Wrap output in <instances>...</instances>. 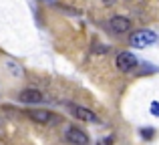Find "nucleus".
<instances>
[{
  "mask_svg": "<svg viewBox=\"0 0 159 145\" xmlns=\"http://www.w3.org/2000/svg\"><path fill=\"white\" fill-rule=\"evenodd\" d=\"M115 65H117V69H119L121 73H131V71H135V67L139 65V61L135 59L133 52H119Z\"/></svg>",
  "mask_w": 159,
  "mask_h": 145,
  "instance_id": "obj_2",
  "label": "nucleus"
},
{
  "mask_svg": "<svg viewBox=\"0 0 159 145\" xmlns=\"http://www.w3.org/2000/svg\"><path fill=\"white\" fill-rule=\"evenodd\" d=\"M113 2H115V0H105V4H113Z\"/></svg>",
  "mask_w": 159,
  "mask_h": 145,
  "instance_id": "obj_11",
  "label": "nucleus"
},
{
  "mask_svg": "<svg viewBox=\"0 0 159 145\" xmlns=\"http://www.w3.org/2000/svg\"><path fill=\"white\" fill-rule=\"evenodd\" d=\"M18 99L22 103H28V105H36V103H43V93L39 89H24Z\"/></svg>",
  "mask_w": 159,
  "mask_h": 145,
  "instance_id": "obj_6",
  "label": "nucleus"
},
{
  "mask_svg": "<svg viewBox=\"0 0 159 145\" xmlns=\"http://www.w3.org/2000/svg\"><path fill=\"white\" fill-rule=\"evenodd\" d=\"M28 117H30L32 121L40 123V125H47V123H51V121H52V115L48 113V111H40V109H32V111H28Z\"/></svg>",
  "mask_w": 159,
  "mask_h": 145,
  "instance_id": "obj_7",
  "label": "nucleus"
},
{
  "mask_svg": "<svg viewBox=\"0 0 159 145\" xmlns=\"http://www.w3.org/2000/svg\"><path fill=\"white\" fill-rule=\"evenodd\" d=\"M141 137L147 139V141L153 139V137H155V129H153V127H145V129H141Z\"/></svg>",
  "mask_w": 159,
  "mask_h": 145,
  "instance_id": "obj_9",
  "label": "nucleus"
},
{
  "mask_svg": "<svg viewBox=\"0 0 159 145\" xmlns=\"http://www.w3.org/2000/svg\"><path fill=\"white\" fill-rule=\"evenodd\" d=\"M151 113L155 115V117H159V103H157V101L151 103Z\"/></svg>",
  "mask_w": 159,
  "mask_h": 145,
  "instance_id": "obj_10",
  "label": "nucleus"
},
{
  "mask_svg": "<svg viewBox=\"0 0 159 145\" xmlns=\"http://www.w3.org/2000/svg\"><path fill=\"white\" fill-rule=\"evenodd\" d=\"M47 2H51V0H47Z\"/></svg>",
  "mask_w": 159,
  "mask_h": 145,
  "instance_id": "obj_12",
  "label": "nucleus"
},
{
  "mask_svg": "<svg viewBox=\"0 0 159 145\" xmlns=\"http://www.w3.org/2000/svg\"><path fill=\"white\" fill-rule=\"evenodd\" d=\"M6 69H8L10 73H14L16 77H22V69H20L16 63H12V61H8V63H6Z\"/></svg>",
  "mask_w": 159,
  "mask_h": 145,
  "instance_id": "obj_8",
  "label": "nucleus"
},
{
  "mask_svg": "<svg viewBox=\"0 0 159 145\" xmlns=\"http://www.w3.org/2000/svg\"><path fill=\"white\" fill-rule=\"evenodd\" d=\"M65 137H66V141L73 143V145H89V135L83 129H79V127H69Z\"/></svg>",
  "mask_w": 159,
  "mask_h": 145,
  "instance_id": "obj_3",
  "label": "nucleus"
},
{
  "mask_svg": "<svg viewBox=\"0 0 159 145\" xmlns=\"http://www.w3.org/2000/svg\"><path fill=\"white\" fill-rule=\"evenodd\" d=\"M70 113H73V117H77L79 121H85V123L97 121V115L91 109H85V107H81V105H70Z\"/></svg>",
  "mask_w": 159,
  "mask_h": 145,
  "instance_id": "obj_5",
  "label": "nucleus"
},
{
  "mask_svg": "<svg viewBox=\"0 0 159 145\" xmlns=\"http://www.w3.org/2000/svg\"><path fill=\"white\" fill-rule=\"evenodd\" d=\"M129 43H131V47H135V48H147V47H151V44L157 43V34L153 30L141 28V30H137V32L131 34Z\"/></svg>",
  "mask_w": 159,
  "mask_h": 145,
  "instance_id": "obj_1",
  "label": "nucleus"
},
{
  "mask_svg": "<svg viewBox=\"0 0 159 145\" xmlns=\"http://www.w3.org/2000/svg\"><path fill=\"white\" fill-rule=\"evenodd\" d=\"M109 28H111L113 32H117V34H121V32H127L129 28H131V20L127 18V16H113L111 20H109Z\"/></svg>",
  "mask_w": 159,
  "mask_h": 145,
  "instance_id": "obj_4",
  "label": "nucleus"
}]
</instances>
